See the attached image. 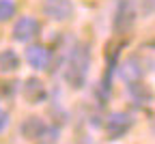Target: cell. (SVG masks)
Masks as SVG:
<instances>
[{
  "instance_id": "obj_1",
  "label": "cell",
  "mask_w": 155,
  "mask_h": 144,
  "mask_svg": "<svg viewBox=\"0 0 155 144\" xmlns=\"http://www.w3.org/2000/svg\"><path fill=\"white\" fill-rule=\"evenodd\" d=\"M88 65H91L88 47H86L84 43L75 45V47L71 50L69 63H67V69H65V77H67V82H69V86H73V88H82V86L86 84Z\"/></svg>"
},
{
  "instance_id": "obj_2",
  "label": "cell",
  "mask_w": 155,
  "mask_h": 144,
  "mask_svg": "<svg viewBox=\"0 0 155 144\" xmlns=\"http://www.w3.org/2000/svg\"><path fill=\"white\" fill-rule=\"evenodd\" d=\"M131 125H134L131 114H127V112H112L108 116V120H106V131H108V136L112 140H116V138L125 136Z\"/></svg>"
},
{
  "instance_id": "obj_3",
  "label": "cell",
  "mask_w": 155,
  "mask_h": 144,
  "mask_svg": "<svg viewBox=\"0 0 155 144\" xmlns=\"http://www.w3.org/2000/svg\"><path fill=\"white\" fill-rule=\"evenodd\" d=\"M39 34V22L35 17H19L15 26H13V39L19 41V43H26V41L35 39Z\"/></svg>"
},
{
  "instance_id": "obj_4",
  "label": "cell",
  "mask_w": 155,
  "mask_h": 144,
  "mask_svg": "<svg viewBox=\"0 0 155 144\" xmlns=\"http://www.w3.org/2000/svg\"><path fill=\"white\" fill-rule=\"evenodd\" d=\"M43 13L56 22H65L73 13V5L69 0H45L43 2Z\"/></svg>"
},
{
  "instance_id": "obj_5",
  "label": "cell",
  "mask_w": 155,
  "mask_h": 144,
  "mask_svg": "<svg viewBox=\"0 0 155 144\" xmlns=\"http://www.w3.org/2000/svg\"><path fill=\"white\" fill-rule=\"evenodd\" d=\"M26 60H28L30 67H35V69H39V71H43V69L50 67L52 54H50V50H48L45 45L35 43V45H30V47L26 50Z\"/></svg>"
},
{
  "instance_id": "obj_6",
  "label": "cell",
  "mask_w": 155,
  "mask_h": 144,
  "mask_svg": "<svg viewBox=\"0 0 155 144\" xmlns=\"http://www.w3.org/2000/svg\"><path fill=\"white\" fill-rule=\"evenodd\" d=\"M22 95L28 103H41L48 97V90H45V84L39 77H28L22 86Z\"/></svg>"
},
{
  "instance_id": "obj_7",
  "label": "cell",
  "mask_w": 155,
  "mask_h": 144,
  "mask_svg": "<svg viewBox=\"0 0 155 144\" xmlns=\"http://www.w3.org/2000/svg\"><path fill=\"white\" fill-rule=\"evenodd\" d=\"M45 120L43 118H39V116H30V118H26L24 120V125H22V133L28 138V140H39L43 136V131H45Z\"/></svg>"
},
{
  "instance_id": "obj_8",
  "label": "cell",
  "mask_w": 155,
  "mask_h": 144,
  "mask_svg": "<svg viewBox=\"0 0 155 144\" xmlns=\"http://www.w3.org/2000/svg\"><path fill=\"white\" fill-rule=\"evenodd\" d=\"M142 69H144V65L138 58H127L123 63V67H121V75H123V80H127V82L134 84V82H138L142 77Z\"/></svg>"
},
{
  "instance_id": "obj_9",
  "label": "cell",
  "mask_w": 155,
  "mask_h": 144,
  "mask_svg": "<svg viewBox=\"0 0 155 144\" xmlns=\"http://www.w3.org/2000/svg\"><path fill=\"white\" fill-rule=\"evenodd\" d=\"M19 65V56L13 50H2L0 52V73H11Z\"/></svg>"
},
{
  "instance_id": "obj_10",
  "label": "cell",
  "mask_w": 155,
  "mask_h": 144,
  "mask_svg": "<svg viewBox=\"0 0 155 144\" xmlns=\"http://www.w3.org/2000/svg\"><path fill=\"white\" fill-rule=\"evenodd\" d=\"M15 15V2L13 0H0V22H7Z\"/></svg>"
},
{
  "instance_id": "obj_11",
  "label": "cell",
  "mask_w": 155,
  "mask_h": 144,
  "mask_svg": "<svg viewBox=\"0 0 155 144\" xmlns=\"http://www.w3.org/2000/svg\"><path fill=\"white\" fill-rule=\"evenodd\" d=\"M131 95L136 97V99H138V101H149L151 99V93H149V88L144 86V84H138V82H134V84H131Z\"/></svg>"
},
{
  "instance_id": "obj_12",
  "label": "cell",
  "mask_w": 155,
  "mask_h": 144,
  "mask_svg": "<svg viewBox=\"0 0 155 144\" xmlns=\"http://www.w3.org/2000/svg\"><path fill=\"white\" fill-rule=\"evenodd\" d=\"M56 140H58V129L48 125V127H45V131H43V136L39 138L37 142H39V144H54Z\"/></svg>"
},
{
  "instance_id": "obj_13",
  "label": "cell",
  "mask_w": 155,
  "mask_h": 144,
  "mask_svg": "<svg viewBox=\"0 0 155 144\" xmlns=\"http://www.w3.org/2000/svg\"><path fill=\"white\" fill-rule=\"evenodd\" d=\"M7 127H9V112L0 108V133H2Z\"/></svg>"
}]
</instances>
